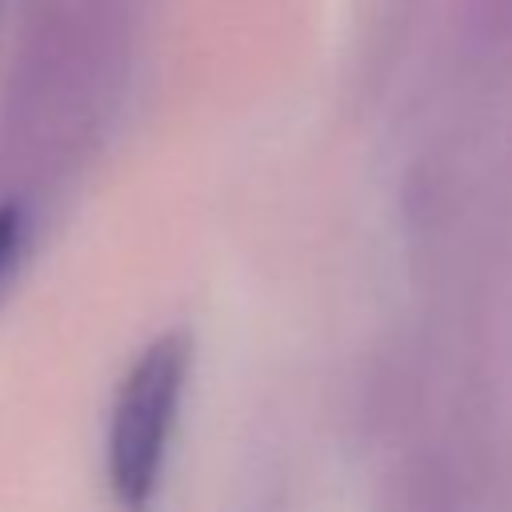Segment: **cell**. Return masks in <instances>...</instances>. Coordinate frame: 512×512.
Returning <instances> with one entry per match:
<instances>
[{
    "instance_id": "2",
    "label": "cell",
    "mask_w": 512,
    "mask_h": 512,
    "mask_svg": "<svg viewBox=\"0 0 512 512\" xmlns=\"http://www.w3.org/2000/svg\"><path fill=\"white\" fill-rule=\"evenodd\" d=\"M28 240V204L16 196H0V288L12 276Z\"/></svg>"
},
{
    "instance_id": "1",
    "label": "cell",
    "mask_w": 512,
    "mask_h": 512,
    "mask_svg": "<svg viewBox=\"0 0 512 512\" xmlns=\"http://www.w3.org/2000/svg\"><path fill=\"white\" fill-rule=\"evenodd\" d=\"M188 376V340L156 336L124 372L104 440V476L120 512H148L164 476L180 396Z\"/></svg>"
}]
</instances>
